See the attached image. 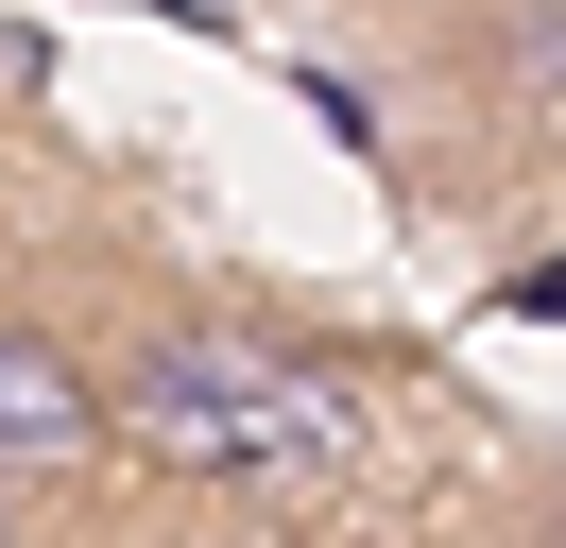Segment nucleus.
Segmentation results:
<instances>
[{"label":"nucleus","mask_w":566,"mask_h":548,"mask_svg":"<svg viewBox=\"0 0 566 548\" xmlns=\"http://www.w3.org/2000/svg\"><path fill=\"white\" fill-rule=\"evenodd\" d=\"M86 429H104V411H86V377L52 360L35 326H0V479H52Z\"/></svg>","instance_id":"obj_2"},{"label":"nucleus","mask_w":566,"mask_h":548,"mask_svg":"<svg viewBox=\"0 0 566 548\" xmlns=\"http://www.w3.org/2000/svg\"><path fill=\"white\" fill-rule=\"evenodd\" d=\"M104 429L138 445L155 479H207V497H292V479H326L344 411H326L292 360H258V342H155V360L120 377Z\"/></svg>","instance_id":"obj_1"}]
</instances>
